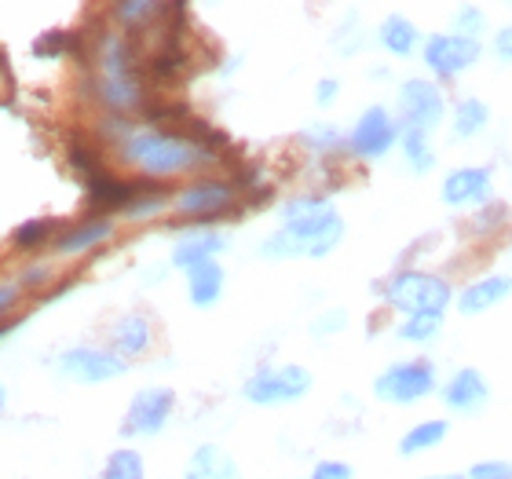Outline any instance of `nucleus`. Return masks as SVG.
<instances>
[{
  "label": "nucleus",
  "instance_id": "4",
  "mask_svg": "<svg viewBox=\"0 0 512 479\" xmlns=\"http://www.w3.org/2000/svg\"><path fill=\"white\" fill-rule=\"evenodd\" d=\"M374 392L381 395L384 403H395V406L417 403V399H425V395L436 392V366L428 359L395 362V366H388V370L377 377Z\"/></svg>",
  "mask_w": 512,
  "mask_h": 479
},
{
  "label": "nucleus",
  "instance_id": "29",
  "mask_svg": "<svg viewBox=\"0 0 512 479\" xmlns=\"http://www.w3.org/2000/svg\"><path fill=\"white\" fill-rule=\"evenodd\" d=\"M311 479H352V465H344V461H322V465H315Z\"/></svg>",
  "mask_w": 512,
  "mask_h": 479
},
{
  "label": "nucleus",
  "instance_id": "24",
  "mask_svg": "<svg viewBox=\"0 0 512 479\" xmlns=\"http://www.w3.org/2000/svg\"><path fill=\"white\" fill-rule=\"evenodd\" d=\"M439 330H443V315H410L395 333H399L403 341L428 344L432 337H439Z\"/></svg>",
  "mask_w": 512,
  "mask_h": 479
},
{
  "label": "nucleus",
  "instance_id": "2",
  "mask_svg": "<svg viewBox=\"0 0 512 479\" xmlns=\"http://www.w3.org/2000/svg\"><path fill=\"white\" fill-rule=\"evenodd\" d=\"M125 158L136 161L150 176H176V172L198 165L205 158V150L194 147L191 139L172 136V132H143V136L128 139Z\"/></svg>",
  "mask_w": 512,
  "mask_h": 479
},
{
  "label": "nucleus",
  "instance_id": "26",
  "mask_svg": "<svg viewBox=\"0 0 512 479\" xmlns=\"http://www.w3.org/2000/svg\"><path fill=\"white\" fill-rule=\"evenodd\" d=\"M52 231H55L52 220H37V224L19 227L15 242H19V245H41V242H48V238H52Z\"/></svg>",
  "mask_w": 512,
  "mask_h": 479
},
{
  "label": "nucleus",
  "instance_id": "23",
  "mask_svg": "<svg viewBox=\"0 0 512 479\" xmlns=\"http://www.w3.org/2000/svg\"><path fill=\"white\" fill-rule=\"evenodd\" d=\"M110 220H88V224H81V227H74L70 235H63L59 238V249H66V253H81V249H88V245H96V242H107L110 238Z\"/></svg>",
  "mask_w": 512,
  "mask_h": 479
},
{
  "label": "nucleus",
  "instance_id": "25",
  "mask_svg": "<svg viewBox=\"0 0 512 479\" xmlns=\"http://www.w3.org/2000/svg\"><path fill=\"white\" fill-rule=\"evenodd\" d=\"M103 479H143V465H139L136 450L110 454V465H107V472H103Z\"/></svg>",
  "mask_w": 512,
  "mask_h": 479
},
{
  "label": "nucleus",
  "instance_id": "15",
  "mask_svg": "<svg viewBox=\"0 0 512 479\" xmlns=\"http://www.w3.org/2000/svg\"><path fill=\"white\" fill-rule=\"evenodd\" d=\"M187 479H238V469L220 447H202L191 458Z\"/></svg>",
  "mask_w": 512,
  "mask_h": 479
},
{
  "label": "nucleus",
  "instance_id": "6",
  "mask_svg": "<svg viewBox=\"0 0 512 479\" xmlns=\"http://www.w3.org/2000/svg\"><path fill=\"white\" fill-rule=\"evenodd\" d=\"M399 114H403V125L414 128V132H432V128L443 121V114H447V107H443V92H439L432 81H421V77H414V81H406L403 88H399Z\"/></svg>",
  "mask_w": 512,
  "mask_h": 479
},
{
  "label": "nucleus",
  "instance_id": "20",
  "mask_svg": "<svg viewBox=\"0 0 512 479\" xmlns=\"http://www.w3.org/2000/svg\"><path fill=\"white\" fill-rule=\"evenodd\" d=\"M447 432H450L447 421H421V425H414L399 439V450H403V454H425V450L439 447V443L447 439Z\"/></svg>",
  "mask_w": 512,
  "mask_h": 479
},
{
  "label": "nucleus",
  "instance_id": "9",
  "mask_svg": "<svg viewBox=\"0 0 512 479\" xmlns=\"http://www.w3.org/2000/svg\"><path fill=\"white\" fill-rule=\"evenodd\" d=\"M172 392L169 388H147V392H139L136 399H132V406H128V417L125 425H121V432L125 436H154L165 421H169L172 414Z\"/></svg>",
  "mask_w": 512,
  "mask_h": 479
},
{
  "label": "nucleus",
  "instance_id": "18",
  "mask_svg": "<svg viewBox=\"0 0 512 479\" xmlns=\"http://www.w3.org/2000/svg\"><path fill=\"white\" fill-rule=\"evenodd\" d=\"M224 249V238L220 235H194L187 238V242L176 249V267H187V271H194V267H202L213 260V253H220Z\"/></svg>",
  "mask_w": 512,
  "mask_h": 479
},
{
  "label": "nucleus",
  "instance_id": "22",
  "mask_svg": "<svg viewBox=\"0 0 512 479\" xmlns=\"http://www.w3.org/2000/svg\"><path fill=\"white\" fill-rule=\"evenodd\" d=\"M403 158L410 161V169L414 172H432L436 169V150H432V143H428L425 132H414V128H403Z\"/></svg>",
  "mask_w": 512,
  "mask_h": 479
},
{
  "label": "nucleus",
  "instance_id": "17",
  "mask_svg": "<svg viewBox=\"0 0 512 479\" xmlns=\"http://www.w3.org/2000/svg\"><path fill=\"white\" fill-rule=\"evenodd\" d=\"M381 44L388 48L392 55H410L417 48V41H421V33H417V26L410 19H403V15H388L381 26Z\"/></svg>",
  "mask_w": 512,
  "mask_h": 479
},
{
  "label": "nucleus",
  "instance_id": "19",
  "mask_svg": "<svg viewBox=\"0 0 512 479\" xmlns=\"http://www.w3.org/2000/svg\"><path fill=\"white\" fill-rule=\"evenodd\" d=\"M220 289H224V271H220V264H202L191 271V300L198 304V308H209L216 297H220Z\"/></svg>",
  "mask_w": 512,
  "mask_h": 479
},
{
  "label": "nucleus",
  "instance_id": "27",
  "mask_svg": "<svg viewBox=\"0 0 512 479\" xmlns=\"http://www.w3.org/2000/svg\"><path fill=\"white\" fill-rule=\"evenodd\" d=\"M454 26H458L461 37H472V41H476V33L483 30V11L480 8H461L458 15H454Z\"/></svg>",
  "mask_w": 512,
  "mask_h": 479
},
{
  "label": "nucleus",
  "instance_id": "10",
  "mask_svg": "<svg viewBox=\"0 0 512 479\" xmlns=\"http://www.w3.org/2000/svg\"><path fill=\"white\" fill-rule=\"evenodd\" d=\"M491 169H480V165H465V169H454L443 180L439 194L450 209H465V205H487L491 202Z\"/></svg>",
  "mask_w": 512,
  "mask_h": 479
},
{
  "label": "nucleus",
  "instance_id": "1",
  "mask_svg": "<svg viewBox=\"0 0 512 479\" xmlns=\"http://www.w3.org/2000/svg\"><path fill=\"white\" fill-rule=\"evenodd\" d=\"M341 238H344V220L333 213L330 205H322L315 213L286 220V227H282L275 238L264 242V253L267 256H297V253L326 256Z\"/></svg>",
  "mask_w": 512,
  "mask_h": 479
},
{
  "label": "nucleus",
  "instance_id": "21",
  "mask_svg": "<svg viewBox=\"0 0 512 479\" xmlns=\"http://www.w3.org/2000/svg\"><path fill=\"white\" fill-rule=\"evenodd\" d=\"M147 344H150L147 319H139V315H128V319H121L118 326H114V348H118L121 355L147 352Z\"/></svg>",
  "mask_w": 512,
  "mask_h": 479
},
{
  "label": "nucleus",
  "instance_id": "33",
  "mask_svg": "<svg viewBox=\"0 0 512 479\" xmlns=\"http://www.w3.org/2000/svg\"><path fill=\"white\" fill-rule=\"evenodd\" d=\"M425 479H465V476H425Z\"/></svg>",
  "mask_w": 512,
  "mask_h": 479
},
{
  "label": "nucleus",
  "instance_id": "12",
  "mask_svg": "<svg viewBox=\"0 0 512 479\" xmlns=\"http://www.w3.org/2000/svg\"><path fill=\"white\" fill-rule=\"evenodd\" d=\"M487 399H491V384L483 381V373L472 370V366L458 370L443 384V403H447L454 414H476V410L487 406Z\"/></svg>",
  "mask_w": 512,
  "mask_h": 479
},
{
  "label": "nucleus",
  "instance_id": "16",
  "mask_svg": "<svg viewBox=\"0 0 512 479\" xmlns=\"http://www.w3.org/2000/svg\"><path fill=\"white\" fill-rule=\"evenodd\" d=\"M487 121H491V107L476 96H465L458 107H454V136L458 139L480 136L483 128H487Z\"/></svg>",
  "mask_w": 512,
  "mask_h": 479
},
{
  "label": "nucleus",
  "instance_id": "14",
  "mask_svg": "<svg viewBox=\"0 0 512 479\" xmlns=\"http://www.w3.org/2000/svg\"><path fill=\"white\" fill-rule=\"evenodd\" d=\"M125 362L110 352H96V348H81V352H70L63 359V370H70L81 381H107V377H118Z\"/></svg>",
  "mask_w": 512,
  "mask_h": 479
},
{
  "label": "nucleus",
  "instance_id": "32",
  "mask_svg": "<svg viewBox=\"0 0 512 479\" xmlns=\"http://www.w3.org/2000/svg\"><path fill=\"white\" fill-rule=\"evenodd\" d=\"M337 92H341V85H337V81H322L319 92H315V99H319V107L333 103V99H337Z\"/></svg>",
  "mask_w": 512,
  "mask_h": 479
},
{
  "label": "nucleus",
  "instance_id": "31",
  "mask_svg": "<svg viewBox=\"0 0 512 479\" xmlns=\"http://www.w3.org/2000/svg\"><path fill=\"white\" fill-rule=\"evenodd\" d=\"M326 322H315V333H326V330H344V311H330V315H322Z\"/></svg>",
  "mask_w": 512,
  "mask_h": 479
},
{
  "label": "nucleus",
  "instance_id": "5",
  "mask_svg": "<svg viewBox=\"0 0 512 479\" xmlns=\"http://www.w3.org/2000/svg\"><path fill=\"white\" fill-rule=\"evenodd\" d=\"M480 55H483V44L472 41V37H461V33H436V37L425 41V63L439 77L465 74L469 66L480 63Z\"/></svg>",
  "mask_w": 512,
  "mask_h": 479
},
{
  "label": "nucleus",
  "instance_id": "30",
  "mask_svg": "<svg viewBox=\"0 0 512 479\" xmlns=\"http://www.w3.org/2000/svg\"><path fill=\"white\" fill-rule=\"evenodd\" d=\"M494 55H498L502 63H512V26H505V30L494 37Z\"/></svg>",
  "mask_w": 512,
  "mask_h": 479
},
{
  "label": "nucleus",
  "instance_id": "28",
  "mask_svg": "<svg viewBox=\"0 0 512 479\" xmlns=\"http://www.w3.org/2000/svg\"><path fill=\"white\" fill-rule=\"evenodd\" d=\"M469 479H512V465L509 461H480L469 469Z\"/></svg>",
  "mask_w": 512,
  "mask_h": 479
},
{
  "label": "nucleus",
  "instance_id": "13",
  "mask_svg": "<svg viewBox=\"0 0 512 479\" xmlns=\"http://www.w3.org/2000/svg\"><path fill=\"white\" fill-rule=\"evenodd\" d=\"M509 297H512V278L487 275V278H476V282H469V286L461 289L458 308H461V315H483V311L498 308V304Z\"/></svg>",
  "mask_w": 512,
  "mask_h": 479
},
{
  "label": "nucleus",
  "instance_id": "7",
  "mask_svg": "<svg viewBox=\"0 0 512 479\" xmlns=\"http://www.w3.org/2000/svg\"><path fill=\"white\" fill-rule=\"evenodd\" d=\"M311 388V373L300 366H278V370H260L253 381L246 384V395L260 406L275 403H293Z\"/></svg>",
  "mask_w": 512,
  "mask_h": 479
},
{
  "label": "nucleus",
  "instance_id": "11",
  "mask_svg": "<svg viewBox=\"0 0 512 479\" xmlns=\"http://www.w3.org/2000/svg\"><path fill=\"white\" fill-rule=\"evenodd\" d=\"M176 209L194 220H216L235 209V191L231 183H194L176 198Z\"/></svg>",
  "mask_w": 512,
  "mask_h": 479
},
{
  "label": "nucleus",
  "instance_id": "8",
  "mask_svg": "<svg viewBox=\"0 0 512 479\" xmlns=\"http://www.w3.org/2000/svg\"><path fill=\"white\" fill-rule=\"evenodd\" d=\"M399 136H403V132H399V125L392 121V114L384 107H370V110H363V118L355 121L348 143H352V154H359V158H384V154L395 147Z\"/></svg>",
  "mask_w": 512,
  "mask_h": 479
},
{
  "label": "nucleus",
  "instance_id": "3",
  "mask_svg": "<svg viewBox=\"0 0 512 479\" xmlns=\"http://www.w3.org/2000/svg\"><path fill=\"white\" fill-rule=\"evenodd\" d=\"M381 297L406 315H443L454 293H450L447 278L428 275V271H399V275L388 278Z\"/></svg>",
  "mask_w": 512,
  "mask_h": 479
}]
</instances>
